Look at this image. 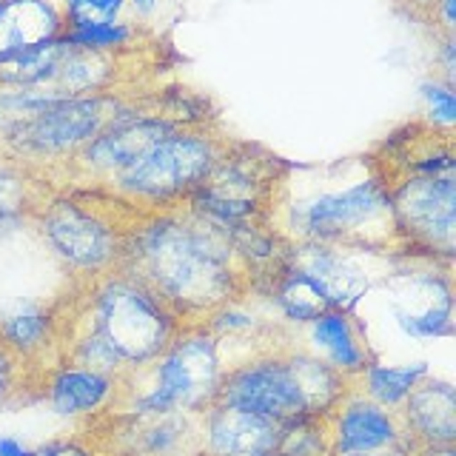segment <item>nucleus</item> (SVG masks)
I'll return each mask as SVG.
<instances>
[{
    "label": "nucleus",
    "mask_w": 456,
    "mask_h": 456,
    "mask_svg": "<svg viewBox=\"0 0 456 456\" xmlns=\"http://www.w3.org/2000/svg\"><path fill=\"white\" fill-rule=\"evenodd\" d=\"M428 374H431V362H425V360L394 365V362H382L377 356L351 385L368 399H374V403L399 411L408 399V394L417 388Z\"/></svg>",
    "instance_id": "5701e85b"
},
{
    "label": "nucleus",
    "mask_w": 456,
    "mask_h": 456,
    "mask_svg": "<svg viewBox=\"0 0 456 456\" xmlns=\"http://www.w3.org/2000/svg\"><path fill=\"white\" fill-rule=\"evenodd\" d=\"M163 6V0H126V9H128V18L142 23V26H149L154 18H157V12H160Z\"/></svg>",
    "instance_id": "7c9ffc66"
},
{
    "label": "nucleus",
    "mask_w": 456,
    "mask_h": 456,
    "mask_svg": "<svg viewBox=\"0 0 456 456\" xmlns=\"http://www.w3.org/2000/svg\"><path fill=\"white\" fill-rule=\"evenodd\" d=\"M63 314L54 305H20L0 317V346L23 368L37 365L46 356H61Z\"/></svg>",
    "instance_id": "aec40b11"
},
{
    "label": "nucleus",
    "mask_w": 456,
    "mask_h": 456,
    "mask_svg": "<svg viewBox=\"0 0 456 456\" xmlns=\"http://www.w3.org/2000/svg\"><path fill=\"white\" fill-rule=\"evenodd\" d=\"M120 268L146 282L183 325L203 322L248 294L232 237L185 206L142 214L128 225Z\"/></svg>",
    "instance_id": "f03ea898"
},
{
    "label": "nucleus",
    "mask_w": 456,
    "mask_h": 456,
    "mask_svg": "<svg viewBox=\"0 0 456 456\" xmlns=\"http://www.w3.org/2000/svg\"><path fill=\"white\" fill-rule=\"evenodd\" d=\"M394 254H374L328 242H289L285 263L322 294L328 308L356 311L394 268Z\"/></svg>",
    "instance_id": "ddd939ff"
},
{
    "label": "nucleus",
    "mask_w": 456,
    "mask_h": 456,
    "mask_svg": "<svg viewBox=\"0 0 456 456\" xmlns=\"http://www.w3.org/2000/svg\"><path fill=\"white\" fill-rule=\"evenodd\" d=\"M413 448H439L456 442V388L451 379L428 374L399 408Z\"/></svg>",
    "instance_id": "6ab92c4d"
},
{
    "label": "nucleus",
    "mask_w": 456,
    "mask_h": 456,
    "mask_svg": "<svg viewBox=\"0 0 456 456\" xmlns=\"http://www.w3.org/2000/svg\"><path fill=\"white\" fill-rule=\"evenodd\" d=\"M328 431H331V451L337 456L382 451L417 453L405 434L399 411L374 403V399L356 391L354 385L337 403V408L328 413Z\"/></svg>",
    "instance_id": "4468645a"
},
{
    "label": "nucleus",
    "mask_w": 456,
    "mask_h": 456,
    "mask_svg": "<svg viewBox=\"0 0 456 456\" xmlns=\"http://www.w3.org/2000/svg\"><path fill=\"white\" fill-rule=\"evenodd\" d=\"M134 220V211L100 189H52L28 225L66 274L86 285L120 268Z\"/></svg>",
    "instance_id": "39448f33"
},
{
    "label": "nucleus",
    "mask_w": 456,
    "mask_h": 456,
    "mask_svg": "<svg viewBox=\"0 0 456 456\" xmlns=\"http://www.w3.org/2000/svg\"><path fill=\"white\" fill-rule=\"evenodd\" d=\"M168 86H140L83 97H63L35 118L14 123L0 132V157L37 171L49 183L103 134L109 126L160 106Z\"/></svg>",
    "instance_id": "7ed1b4c3"
},
{
    "label": "nucleus",
    "mask_w": 456,
    "mask_h": 456,
    "mask_svg": "<svg viewBox=\"0 0 456 456\" xmlns=\"http://www.w3.org/2000/svg\"><path fill=\"white\" fill-rule=\"evenodd\" d=\"M265 223L285 242H328L399 256L388 183L370 151L328 163L285 160Z\"/></svg>",
    "instance_id": "f257e3e1"
},
{
    "label": "nucleus",
    "mask_w": 456,
    "mask_h": 456,
    "mask_svg": "<svg viewBox=\"0 0 456 456\" xmlns=\"http://www.w3.org/2000/svg\"><path fill=\"white\" fill-rule=\"evenodd\" d=\"M274 456H334L328 417L297 413L291 419H282Z\"/></svg>",
    "instance_id": "393cba45"
},
{
    "label": "nucleus",
    "mask_w": 456,
    "mask_h": 456,
    "mask_svg": "<svg viewBox=\"0 0 456 456\" xmlns=\"http://www.w3.org/2000/svg\"><path fill=\"white\" fill-rule=\"evenodd\" d=\"M57 0H0V63L63 35Z\"/></svg>",
    "instance_id": "412c9836"
},
{
    "label": "nucleus",
    "mask_w": 456,
    "mask_h": 456,
    "mask_svg": "<svg viewBox=\"0 0 456 456\" xmlns=\"http://www.w3.org/2000/svg\"><path fill=\"white\" fill-rule=\"evenodd\" d=\"M35 451H37V456H100L94 442L80 439V436L49 439V442H43V445H37Z\"/></svg>",
    "instance_id": "c756f323"
},
{
    "label": "nucleus",
    "mask_w": 456,
    "mask_h": 456,
    "mask_svg": "<svg viewBox=\"0 0 456 456\" xmlns=\"http://www.w3.org/2000/svg\"><path fill=\"white\" fill-rule=\"evenodd\" d=\"M228 142L232 134L220 126V120L180 126L100 191L114 197L137 217L177 208L208 177Z\"/></svg>",
    "instance_id": "0eeeda50"
},
{
    "label": "nucleus",
    "mask_w": 456,
    "mask_h": 456,
    "mask_svg": "<svg viewBox=\"0 0 456 456\" xmlns=\"http://www.w3.org/2000/svg\"><path fill=\"white\" fill-rule=\"evenodd\" d=\"M346 456H413V453H408V451H382V453H346Z\"/></svg>",
    "instance_id": "72a5a7b5"
},
{
    "label": "nucleus",
    "mask_w": 456,
    "mask_h": 456,
    "mask_svg": "<svg viewBox=\"0 0 456 456\" xmlns=\"http://www.w3.org/2000/svg\"><path fill=\"white\" fill-rule=\"evenodd\" d=\"M66 26H86V23H109L128 18L126 0H57Z\"/></svg>",
    "instance_id": "cd10ccee"
},
{
    "label": "nucleus",
    "mask_w": 456,
    "mask_h": 456,
    "mask_svg": "<svg viewBox=\"0 0 456 456\" xmlns=\"http://www.w3.org/2000/svg\"><path fill=\"white\" fill-rule=\"evenodd\" d=\"M217 403L237 411L260 413V417L274 422L308 413L305 394L291 356V342L285 339L280 346L263 348L228 365L220 379Z\"/></svg>",
    "instance_id": "f8f14e48"
},
{
    "label": "nucleus",
    "mask_w": 456,
    "mask_h": 456,
    "mask_svg": "<svg viewBox=\"0 0 456 456\" xmlns=\"http://www.w3.org/2000/svg\"><path fill=\"white\" fill-rule=\"evenodd\" d=\"M20 377H23V365L0 346V411H4L14 399V394L20 391Z\"/></svg>",
    "instance_id": "c85d7f7f"
},
{
    "label": "nucleus",
    "mask_w": 456,
    "mask_h": 456,
    "mask_svg": "<svg viewBox=\"0 0 456 456\" xmlns=\"http://www.w3.org/2000/svg\"><path fill=\"white\" fill-rule=\"evenodd\" d=\"M285 160L260 142L237 140L223 149L208 177L185 200V208L200 220L234 234L240 228L263 223L268 211L271 189Z\"/></svg>",
    "instance_id": "1a4fd4ad"
},
{
    "label": "nucleus",
    "mask_w": 456,
    "mask_h": 456,
    "mask_svg": "<svg viewBox=\"0 0 456 456\" xmlns=\"http://www.w3.org/2000/svg\"><path fill=\"white\" fill-rule=\"evenodd\" d=\"M223 374L225 365L214 334L203 322L183 325L157 360L123 377V391L114 411L132 417H157V413L200 417L217 403Z\"/></svg>",
    "instance_id": "423d86ee"
},
{
    "label": "nucleus",
    "mask_w": 456,
    "mask_h": 456,
    "mask_svg": "<svg viewBox=\"0 0 456 456\" xmlns=\"http://www.w3.org/2000/svg\"><path fill=\"white\" fill-rule=\"evenodd\" d=\"M413 456H456L453 445H439V448H419Z\"/></svg>",
    "instance_id": "473e14b6"
},
{
    "label": "nucleus",
    "mask_w": 456,
    "mask_h": 456,
    "mask_svg": "<svg viewBox=\"0 0 456 456\" xmlns=\"http://www.w3.org/2000/svg\"><path fill=\"white\" fill-rule=\"evenodd\" d=\"M399 256L451 263L456 254V177L405 175L388 183Z\"/></svg>",
    "instance_id": "9b49d317"
},
{
    "label": "nucleus",
    "mask_w": 456,
    "mask_h": 456,
    "mask_svg": "<svg viewBox=\"0 0 456 456\" xmlns=\"http://www.w3.org/2000/svg\"><path fill=\"white\" fill-rule=\"evenodd\" d=\"M370 297H379L391 325L411 342L451 339L453 322V265L425 256H396Z\"/></svg>",
    "instance_id": "9d476101"
},
{
    "label": "nucleus",
    "mask_w": 456,
    "mask_h": 456,
    "mask_svg": "<svg viewBox=\"0 0 456 456\" xmlns=\"http://www.w3.org/2000/svg\"><path fill=\"white\" fill-rule=\"evenodd\" d=\"M456 86L445 83L439 75L422 80L419 86V94H422V103H425V118L431 126L442 128V132H453V123H456Z\"/></svg>",
    "instance_id": "bb28decb"
},
{
    "label": "nucleus",
    "mask_w": 456,
    "mask_h": 456,
    "mask_svg": "<svg viewBox=\"0 0 456 456\" xmlns=\"http://www.w3.org/2000/svg\"><path fill=\"white\" fill-rule=\"evenodd\" d=\"M377 168L385 183L405 175H431V177H456V151L453 132H442L428 120L417 118L396 128L370 149Z\"/></svg>",
    "instance_id": "2eb2a0df"
},
{
    "label": "nucleus",
    "mask_w": 456,
    "mask_h": 456,
    "mask_svg": "<svg viewBox=\"0 0 456 456\" xmlns=\"http://www.w3.org/2000/svg\"><path fill=\"white\" fill-rule=\"evenodd\" d=\"M0 456H37L35 448H26L18 436L0 434Z\"/></svg>",
    "instance_id": "2f4dec72"
},
{
    "label": "nucleus",
    "mask_w": 456,
    "mask_h": 456,
    "mask_svg": "<svg viewBox=\"0 0 456 456\" xmlns=\"http://www.w3.org/2000/svg\"><path fill=\"white\" fill-rule=\"evenodd\" d=\"M214 120L217 114L208 97H200L183 86H168V94L160 106L109 126L52 180V185L54 189H103L109 180L132 168L142 154L171 132H177L180 126Z\"/></svg>",
    "instance_id": "6e6552de"
},
{
    "label": "nucleus",
    "mask_w": 456,
    "mask_h": 456,
    "mask_svg": "<svg viewBox=\"0 0 456 456\" xmlns=\"http://www.w3.org/2000/svg\"><path fill=\"white\" fill-rule=\"evenodd\" d=\"M80 289V305L71 320L63 317V325L92 331L118 360L123 377L157 360L183 328L177 314L146 282L123 268Z\"/></svg>",
    "instance_id": "20e7f679"
},
{
    "label": "nucleus",
    "mask_w": 456,
    "mask_h": 456,
    "mask_svg": "<svg viewBox=\"0 0 456 456\" xmlns=\"http://www.w3.org/2000/svg\"><path fill=\"white\" fill-rule=\"evenodd\" d=\"M280 422L214 403L200 413V456H274Z\"/></svg>",
    "instance_id": "a211bd4d"
},
{
    "label": "nucleus",
    "mask_w": 456,
    "mask_h": 456,
    "mask_svg": "<svg viewBox=\"0 0 456 456\" xmlns=\"http://www.w3.org/2000/svg\"><path fill=\"white\" fill-rule=\"evenodd\" d=\"M63 37L71 46L92 49V52H128L149 46V43L160 40L151 26H142L132 18L109 20V23H86V26H66Z\"/></svg>",
    "instance_id": "b1692460"
},
{
    "label": "nucleus",
    "mask_w": 456,
    "mask_h": 456,
    "mask_svg": "<svg viewBox=\"0 0 456 456\" xmlns=\"http://www.w3.org/2000/svg\"><path fill=\"white\" fill-rule=\"evenodd\" d=\"M123 391L120 377L100 374L66 360H54L40 379V396L57 417L75 422H94L114 411Z\"/></svg>",
    "instance_id": "dca6fc26"
},
{
    "label": "nucleus",
    "mask_w": 456,
    "mask_h": 456,
    "mask_svg": "<svg viewBox=\"0 0 456 456\" xmlns=\"http://www.w3.org/2000/svg\"><path fill=\"white\" fill-rule=\"evenodd\" d=\"M411 20H417L431 32L434 40L439 37H456V0H396Z\"/></svg>",
    "instance_id": "a878e982"
},
{
    "label": "nucleus",
    "mask_w": 456,
    "mask_h": 456,
    "mask_svg": "<svg viewBox=\"0 0 456 456\" xmlns=\"http://www.w3.org/2000/svg\"><path fill=\"white\" fill-rule=\"evenodd\" d=\"M54 185L37 171L0 157V234L28 225Z\"/></svg>",
    "instance_id": "4be33fe9"
},
{
    "label": "nucleus",
    "mask_w": 456,
    "mask_h": 456,
    "mask_svg": "<svg viewBox=\"0 0 456 456\" xmlns=\"http://www.w3.org/2000/svg\"><path fill=\"white\" fill-rule=\"evenodd\" d=\"M303 337V348L331 365L346 379H356L377 360V348L370 346L368 325L356 311L328 308L297 331Z\"/></svg>",
    "instance_id": "f3484780"
}]
</instances>
